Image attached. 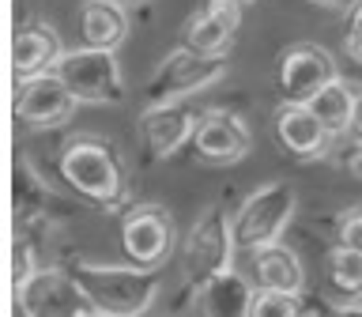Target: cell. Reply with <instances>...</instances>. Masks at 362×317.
I'll list each match as a JSON object with an SVG mask.
<instances>
[{"mask_svg":"<svg viewBox=\"0 0 362 317\" xmlns=\"http://www.w3.org/2000/svg\"><path fill=\"white\" fill-rule=\"evenodd\" d=\"M61 178L72 185L79 197L95 200L98 208L117 212L129 200V181H124L121 163L102 140L79 136V140L64 144L61 151Z\"/></svg>","mask_w":362,"mask_h":317,"instance_id":"cell-2","label":"cell"},{"mask_svg":"<svg viewBox=\"0 0 362 317\" xmlns=\"http://www.w3.org/2000/svg\"><path fill=\"white\" fill-rule=\"evenodd\" d=\"M351 170H355V174L362 178V144L355 147V158H351Z\"/></svg>","mask_w":362,"mask_h":317,"instance_id":"cell-25","label":"cell"},{"mask_svg":"<svg viewBox=\"0 0 362 317\" xmlns=\"http://www.w3.org/2000/svg\"><path fill=\"white\" fill-rule=\"evenodd\" d=\"M344 53L355 64H362V0H351L344 19Z\"/></svg>","mask_w":362,"mask_h":317,"instance_id":"cell-22","label":"cell"},{"mask_svg":"<svg viewBox=\"0 0 362 317\" xmlns=\"http://www.w3.org/2000/svg\"><path fill=\"white\" fill-rule=\"evenodd\" d=\"M121 4H136V0H121Z\"/></svg>","mask_w":362,"mask_h":317,"instance_id":"cell-27","label":"cell"},{"mask_svg":"<svg viewBox=\"0 0 362 317\" xmlns=\"http://www.w3.org/2000/svg\"><path fill=\"white\" fill-rule=\"evenodd\" d=\"M336 242L339 246H351V249H362V204H358V208H347L344 215H339Z\"/></svg>","mask_w":362,"mask_h":317,"instance_id":"cell-23","label":"cell"},{"mask_svg":"<svg viewBox=\"0 0 362 317\" xmlns=\"http://www.w3.org/2000/svg\"><path fill=\"white\" fill-rule=\"evenodd\" d=\"M253 260V283L257 287H276V291H302L305 283V268L302 257L283 242H268L249 253Z\"/></svg>","mask_w":362,"mask_h":317,"instance_id":"cell-17","label":"cell"},{"mask_svg":"<svg viewBox=\"0 0 362 317\" xmlns=\"http://www.w3.org/2000/svg\"><path fill=\"white\" fill-rule=\"evenodd\" d=\"M19 302L34 317H87L98 313L72 268H38L19 283Z\"/></svg>","mask_w":362,"mask_h":317,"instance_id":"cell-7","label":"cell"},{"mask_svg":"<svg viewBox=\"0 0 362 317\" xmlns=\"http://www.w3.org/2000/svg\"><path fill=\"white\" fill-rule=\"evenodd\" d=\"M226 76V57L200 53L192 45H181L158 64V72L147 83V102H170V98H192L200 91H211Z\"/></svg>","mask_w":362,"mask_h":317,"instance_id":"cell-6","label":"cell"},{"mask_svg":"<svg viewBox=\"0 0 362 317\" xmlns=\"http://www.w3.org/2000/svg\"><path fill=\"white\" fill-rule=\"evenodd\" d=\"M223 4H234V8H249L253 0H223Z\"/></svg>","mask_w":362,"mask_h":317,"instance_id":"cell-26","label":"cell"},{"mask_svg":"<svg viewBox=\"0 0 362 317\" xmlns=\"http://www.w3.org/2000/svg\"><path fill=\"white\" fill-rule=\"evenodd\" d=\"M336 61L325 45L298 42L279 57V91L283 102H310L321 87L336 79Z\"/></svg>","mask_w":362,"mask_h":317,"instance_id":"cell-11","label":"cell"},{"mask_svg":"<svg viewBox=\"0 0 362 317\" xmlns=\"http://www.w3.org/2000/svg\"><path fill=\"white\" fill-rule=\"evenodd\" d=\"M200 110L189 98H170V102H147L140 113V140L155 158H170L177 147L192 144Z\"/></svg>","mask_w":362,"mask_h":317,"instance_id":"cell-10","label":"cell"},{"mask_svg":"<svg viewBox=\"0 0 362 317\" xmlns=\"http://www.w3.org/2000/svg\"><path fill=\"white\" fill-rule=\"evenodd\" d=\"M79 106L76 95L68 91V83L53 72H34L19 76L16 83V117L30 129H57L72 117V110Z\"/></svg>","mask_w":362,"mask_h":317,"instance_id":"cell-9","label":"cell"},{"mask_svg":"<svg viewBox=\"0 0 362 317\" xmlns=\"http://www.w3.org/2000/svg\"><path fill=\"white\" fill-rule=\"evenodd\" d=\"M321 4H328V0H321Z\"/></svg>","mask_w":362,"mask_h":317,"instance_id":"cell-28","label":"cell"},{"mask_svg":"<svg viewBox=\"0 0 362 317\" xmlns=\"http://www.w3.org/2000/svg\"><path fill=\"white\" fill-rule=\"evenodd\" d=\"M192 151L204 163H238L253 151V132L249 125L230 110H208L200 113L197 132H192Z\"/></svg>","mask_w":362,"mask_h":317,"instance_id":"cell-12","label":"cell"},{"mask_svg":"<svg viewBox=\"0 0 362 317\" xmlns=\"http://www.w3.org/2000/svg\"><path fill=\"white\" fill-rule=\"evenodd\" d=\"M325 268H328L332 291L344 302L362 299V249H351V246L336 242L332 249H328V257H325Z\"/></svg>","mask_w":362,"mask_h":317,"instance_id":"cell-20","label":"cell"},{"mask_svg":"<svg viewBox=\"0 0 362 317\" xmlns=\"http://www.w3.org/2000/svg\"><path fill=\"white\" fill-rule=\"evenodd\" d=\"M276 140L294 158H317L328 147V129L310 110V102H283L276 110Z\"/></svg>","mask_w":362,"mask_h":317,"instance_id":"cell-13","label":"cell"},{"mask_svg":"<svg viewBox=\"0 0 362 317\" xmlns=\"http://www.w3.org/2000/svg\"><path fill=\"white\" fill-rule=\"evenodd\" d=\"M294 212H298V192L287 181H268V185L253 189L242 200V208L230 215L238 253H253V249L268 242H279L294 219Z\"/></svg>","mask_w":362,"mask_h":317,"instance_id":"cell-3","label":"cell"},{"mask_svg":"<svg viewBox=\"0 0 362 317\" xmlns=\"http://www.w3.org/2000/svg\"><path fill=\"white\" fill-rule=\"evenodd\" d=\"M351 144H362V87H358V98H355V117H351V132H347Z\"/></svg>","mask_w":362,"mask_h":317,"instance_id":"cell-24","label":"cell"},{"mask_svg":"<svg viewBox=\"0 0 362 317\" xmlns=\"http://www.w3.org/2000/svg\"><path fill=\"white\" fill-rule=\"evenodd\" d=\"M253 294H257L253 279H245L238 268H226L219 276L204 279L200 287H192V302L208 317H249Z\"/></svg>","mask_w":362,"mask_h":317,"instance_id":"cell-15","label":"cell"},{"mask_svg":"<svg viewBox=\"0 0 362 317\" xmlns=\"http://www.w3.org/2000/svg\"><path fill=\"white\" fill-rule=\"evenodd\" d=\"M355 98H358V87H351L347 79H339V76L310 98V110L317 113V117H321V125L328 129V136H332V140H339V136L351 132Z\"/></svg>","mask_w":362,"mask_h":317,"instance_id":"cell-18","label":"cell"},{"mask_svg":"<svg viewBox=\"0 0 362 317\" xmlns=\"http://www.w3.org/2000/svg\"><path fill=\"white\" fill-rule=\"evenodd\" d=\"M61 42L57 34H49L45 27H30V30H19L16 34V50H11V68H16V79L19 76H34V72H49L61 57Z\"/></svg>","mask_w":362,"mask_h":317,"instance_id":"cell-19","label":"cell"},{"mask_svg":"<svg viewBox=\"0 0 362 317\" xmlns=\"http://www.w3.org/2000/svg\"><path fill=\"white\" fill-rule=\"evenodd\" d=\"M302 310L298 291H276V287H257L249 317H294Z\"/></svg>","mask_w":362,"mask_h":317,"instance_id":"cell-21","label":"cell"},{"mask_svg":"<svg viewBox=\"0 0 362 317\" xmlns=\"http://www.w3.org/2000/svg\"><path fill=\"white\" fill-rule=\"evenodd\" d=\"M121 249L132 265L163 268L174 253V215L163 204H136L121 215Z\"/></svg>","mask_w":362,"mask_h":317,"instance_id":"cell-8","label":"cell"},{"mask_svg":"<svg viewBox=\"0 0 362 317\" xmlns=\"http://www.w3.org/2000/svg\"><path fill=\"white\" fill-rule=\"evenodd\" d=\"M234 253L238 246H234L230 215L223 208H208L192 223V231L185 234V246H181V268H185L189 287H200L204 279L234 268Z\"/></svg>","mask_w":362,"mask_h":317,"instance_id":"cell-5","label":"cell"},{"mask_svg":"<svg viewBox=\"0 0 362 317\" xmlns=\"http://www.w3.org/2000/svg\"><path fill=\"white\" fill-rule=\"evenodd\" d=\"M242 27V8L223 4V0H208L185 27V45L211 57H226Z\"/></svg>","mask_w":362,"mask_h":317,"instance_id":"cell-14","label":"cell"},{"mask_svg":"<svg viewBox=\"0 0 362 317\" xmlns=\"http://www.w3.org/2000/svg\"><path fill=\"white\" fill-rule=\"evenodd\" d=\"M79 283L87 287L90 302L106 317H136L147 313L158 299V268H140V265H76L72 268Z\"/></svg>","mask_w":362,"mask_h":317,"instance_id":"cell-1","label":"cell"},{"mask_svg":"<svg viewBox=\"0 0 362 317\" xmlns=\"http://www.w3.org/2000/svg\"><path fill=\"white\" fill-rule=\"evenodd\" d=\"M79 38H83V45L117 50L129 38V4H121V0H87L79 8Z\"/></svg>","mask_w":362,"mask_h":317,"instance_id":"cell-16","label":"cell"},{"mask_svg":"<svg viewBox=\"0 0 362 317\" xmlns=\"http://www.w3.org/2000/svg\"><path fill=\"white\" fill-rule=\"evenodd\" d=\"M53 72L68 83L79 106H113L124 98V76L117 50H102V45H83L64 50L57 57Z\"/></svg>","mask_w":362,"mask_h":317,"instance_id":"cell-4","label":"cell"}]
</instances>
